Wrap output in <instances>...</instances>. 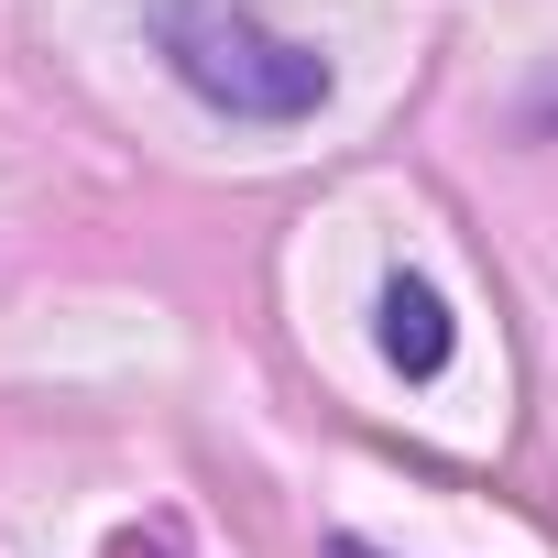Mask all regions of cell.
Instances as JSON below:
<instances>
[{
	"label": "cell",
	"mask_w": 558,
	"mask_h": 558,
	"mask_svg": "<svg viewBox=\"0 0 558 558\" xmlns=\"http://www.w3.org/2000/svg\"><path fill=\"white\" fill-rule=\"evenodd\" d=\"M154 56L186 77V99H208L219 121H318L329 110V56L274 34L252 0H154Z\"/></svg>",
	"instance_id": "6da1fadb"
},
{
	"label": "cell",
	"mask_w": 558,
	"mask_h": 558,
	"mask_svg": "<svg viewBox=\"0 0 558 558\" xmlns=\"http://www.w3.org/2000/svg\"><path fill=\"white\" fill-rule=\"evenodd\" d=\"M449 351H460L449 296L427 286V274H395V286H384V362H395L405 384H438V373H449Z\"/></svg>",
	"instance_id": "7a4b0ae2"
},
{
	"label": "cell",
	"mask_w": 558,
	"mask_h": 558,
	"mask_svg": "<svg viewBox=\"0 0 558 558\" xmlns=\"http://www.w3.org/2000/svg\"><path fill=\"white\" fill-rule=\"evenodd\" d=\"M329 558H384V547L373 536H329Z\"/></svg>",
	"instance_id": "3957f363"
}]
</instances>
